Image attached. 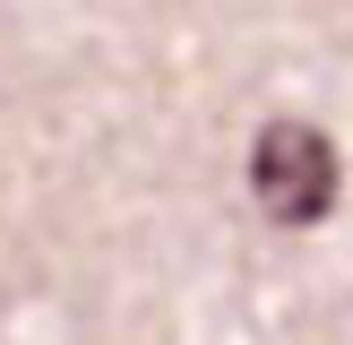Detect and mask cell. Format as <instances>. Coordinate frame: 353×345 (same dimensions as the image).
Segmentation results:
<instances>
[{
    "label": "cell",
    "instance_id": "obj_1",
    "mask_svg": "<svg viewBox=\"0 0 353 345\" xmlns=\"http://www.w3.org/2000/svg\"><path fill=\"white\" fill-rule=\"evenodd\" d=\"M250 190L276 224H319L336 199V147L310 121H268L250 147Z\"/></svg>",
    "mask_w": 353,
    "mask_h": 345
}]
</instances>
